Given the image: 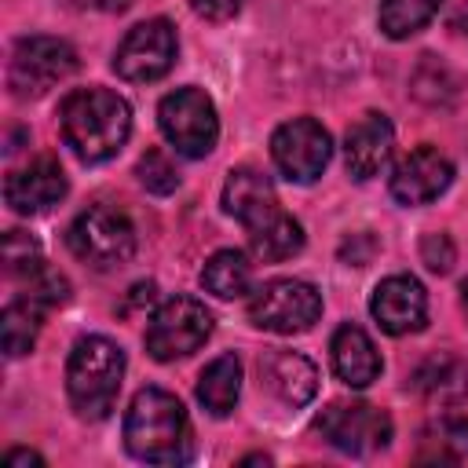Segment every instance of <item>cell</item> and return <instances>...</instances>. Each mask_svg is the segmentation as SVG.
Returning <instances> with one entry per match:
<instances>
[{"label":"cell","instance_id":"21","mask_svg":"<svg viewBox=\"0 0 468 468\" xmlns=\"http://www.w3.org/2000/svg\"><path fill=\"white\" fill-rule=\"evenodd\" d=\"M245 234H249L252 252H256L263 263H282V260H289V256H296V252L303 249V227H300L285 208L274 212L271 219L256 223V227L245 230Z\"/></svg>","mask_w":468,"mask_h":468},{"label":"cell","instance_id":"8","mask_svg":"<svg viewBox=\"0 0 468 468\" xmlns=\"http://www.w3.org/2000/svg\"><path fill=\"white\" fill-rule=\"evenodd\" d=\"M77 73V51L62 37H22L11 51V91L18 99H37Z\"/></svg>","mask_w":468,"mask_h":468},{"label":"cell","instance_id":"6","mask_svg":"<svg viewBox=\"0 0 468 468\" xmlns=\"http://www.w3.org/2000/svg\"><path fill=\"white\" fill-rule=\"evenodd\" d=\"M157 124H161V135L176 146V154L183 157H205L212 154L216 139H219V117H216V102L186 84V88H176L161 99L157 106Z\"/></svg>","mask_w":468,"mask_h":468},{"label":"cell","instance_id":"17","mask_svg":"<svg viewBox=\"0 0 468 468\" xmlns=\"http://www.w3.org/2000/svg\"><path fill=\"white\" fill-rule=\"evenodd\" d=\"M223 208L245 227L252 230L256 223L271 219L274 212H282V201L274 194V183L256 172V168H234L223 183Z\"/></svg>","mask_w":468,"mask_h":468},{"label":"cell","instance_id":"32","mask_svg":"<svg viewBox=\"0 0 468 468\" xmlns=\"http://www.w3.org/2000/svg\"><path fill=\"white\" fill-rule=\"evenodd\" d=\"M154 296H157L154 282H139V285H132V296H128L124 311H132V307H139V303H154Z\"/></svg>","mask_w":468,"mask_h":468},{"label":"cell","instance_id":"11","mask_svg":"<svg viewBox=\"0 0 468 468\" xmlns=\"http://www.w3.org/2000/svg\"><path fill=\"white\" fill-rule=\"evenodd\" d=\"M318 435L336 446L340 453H377L391 442V417L369 402H333L329 410H322V417L314 420Z\"/></svg>","mask_w":468,"mask_h":468},{"label":"cell","instance_id":"10","mask_svg":"<svg viewBox=\"0 0 468 468\" xmlns=\"http://www.w3.org/2000/svg\"><path fill=\"white\" fill-rule=\"evenodd\" d=\"M271 157L289 183H314L333 157V139L314 117H292L274 128Z\"/></svg>","mask_w":468,"mask_h":468},{"label":"cell","instance_id":"16","mask_svg":"<svg viewBox=\"0 0 468 468\" xmlns=\"http://www.w3.org/2000/svg\"><path fill=\"white\" fill-rule=\"evenodd\" d=\"M391 150H395V128L384 113L369 110L362 113L347 135H344V165L355 179H369L377 176L388 161H391Z\"/></svg>","mask_w":468,"mask_h":468},{"label":"cell","instance_id":"2","mask_svg":"<svg viewBox=\"0 0 468 468\" xmlns=\"http://www.w3.org/2000/svg\"><path fill=\"white\" fill-rule=\"evenodd\" d=\"M124 446L146 464H183L194 457V428L183 402L165 388L135 391L124 413Z\"/></svg>","mask_w":468,"mask_h":468},{"label":"cell","instance_id":"24","mask_svg":"<svg viewBox=\"0 0 468 468\" xmlns=\"http://www.w3.org/2000/svg\"><path fill=\"white\" fill-rule=\"evenodd\" d=\"M439 4H442V0H380L377 22H380L384 37L406 40V37H413L417 29H424V26L435 18Z\"/></svg>","mask_w":468,"mask_h":468},{"label":"cell","instance_id":"9","mask_svg":"<svg viewBox=\"0 0 468 468\" xmlns=\"http://www.w3.org/2000/svg\"><path fill=\"white\" fill-rule=\"evenodd\" d=\"M176 51H179L176 26L168 18H146V22L132 26L128 37L121 40L117 55H113V69H117V77H124L132 84H150L172 69Z\"/></svg>","mask_w":468,"mask_h":468},{"label":"cell","instance_id":"7","mask_svg":"<svg viewBox=\"0 0 468 468\" xmlns=\"http://www.w3.org/2000/svg\"><path fill=\"white\" fill-rule=\"evenodd\" d=\"M322 318V292L300 278H274L249 296V322L267 333H307Z\"/></svg>","mask_w":468,"mask_h":468},{"label":"cell","instance_id":"27","mask_svg":"<svg viewBox=\"0 0 468 468\" xmlns=\"http://www.w3.org/2000/svg\"><path fill=\"white\" fill-rule=\"evenodd\" d=\"M135 176L150 194H172L179 186V172H176V165L168 161L165 150H146L135 165Z\"/></svg>","mask_w":468,"mask_h":468},{"label":"cell","instance_id":"33","mask_svg":"<svg viewBox=\"0 0 468 468\" xmlns=\"http://www.w3.org/2000/svg\"><path fill=\"white\" fill-rule=\"evenodd\" d=\"M18 464H44V457L33 453V450H11V453H4V468H18Z\"/></svg>","mask_w":468,"mask_h":468},{"label":"cell","instance_id":"20","mask_svg":"<svg viewBox=\"0 0 468 468\" xmlns=\"http://www.w3.org/2000/svg\"><path fill=\"white\" fill-rule=\"evenodd\" d=\"M238 395H241V362H238V355L212 358L197 377V402L212 417H227L238 406Z\"/></svg>","mask_w":468,"mask_h":468},{"label":"cell","instance_id":"35","mask_svg":"<svg viewBox=\"0 0 468 468\" xmlns=\"http://www.w3.org/2000/svg\"><path fill=\"white\" fill-rule=\"evenodd\" d=\"M461 311H464V318H468V278L461 282Z\"/></svg>","mask_w":468,"mask_h":468},{"label":"cell","instance_id":"14","mask_svg":"<svg viewBox=\"0 0 468 468\" xmlns=\"http://www.w3.org/2000/svg\"><path fill=\"white\" fill-rule=\"evenodd\" d=\"M66 172L55 157H37L4 179V197L18 216H40L66 197Z\"/></svg>","mask_w":468,"mask_h":468},{"label":"cell","instance_id":"12","mask_svg":"<svg viewBox=\"0 0 468 468\" xmlns=\"http://www.w3.org/2000/svg\"><path fill=\"white\" fill-rule=\"evenodd\" d=\"M453 183V165L446 154H439L435 146H417L410 150L395 168H391V179H388V190L399 205H428L435 201L439 194H446V186Z\"/></svg>","mask_w":468,"mask_h":468},{"label":"cell","instance_id":"18","mask_svg":"<svg viewBox=\"0 0 468 468\" xmlns=\"http://www.w3.org/2000/svg\"><path fill=\"white\" fill-rule=\"evenodd\" d=\"M329 355H333V369L336 377L347 384V388H366L380 377V355L373 347V340L366 336V329L358 325H340L333 333V344H329Z\"/></svg>","mask_w":468,"mask_h":468},{"label":"cell","instance_id":"29","mask_svg":"<svg viewBox=\"0 0 468 468\" xmlns=\"http://www.w3.org/2000/svg\"><path fill=\"white\" fill-rule=\"evenodd\" d=\"M439 446H453V453H468V420L464 417H442L435 424Z\"/></svg>","mask_w":468,"mask_h":468},{"label":"cell","instance_id":"26","mask_svg":"<svg viewBox=\"0 0 468 468\" xmlns=\"http://www.w3.org/2000/svg\"><path fill=\"white\" fill-rule=\"evenodd\" d=\"M22 296L33 300L40 311H51V307H62V303L69 300V282H66L58 271H51V267L44 263L37 274L26 278V292H22Z\"/></svg>","mask_w":468,"mask_h":468},{"label":"cell","instance_id":"4","mask_svg":"<svg viewBox=\"0 0 468 468\" xmlns=\"http://www.w3.org/2000/svg\"><path fill=\"white\" fill-rule=\"evenodd\" d=\"M66 245L80 263L95 271H113L135 256V227L128 212L113 205H91L69 223Z\"/></svg>","mask_w":468,"mask_h":468},{"label":"cell","instance_id":"28","mask_svg":"<svg viewBox=\"0 0 468 468\" xmlns=\"http://www.w3.org/2000/svg\"><path fill=\"white\" fill-rule=\"evenodd\" d=\"M420 260H424V267L431 271V274H446L450 267H453V260H457V249H453V241H450V234H424L420 238Z\"/></svg>","mask_w":468,"mask_h":468},{"label":"cell","instance_id":"22","mask_svg":"<svg viewBox=\"0 0 468 468\" xmlns=\"http://www.w3.org/2000/svg\"><path fill=\"white\" fill-rule=\"evenodd\" d=\"M201 285H205V292H212L219 300H238L252 289V263L238 249H219L205 260Z\"/></svg>","mask_w":468,"mask_h":468},{"label":"cell","instance_id":"1","mask_svg":"<svg viewBox=\"0 0 468 468\" xmlns=\"http://www.w3.org/2000/svg\"><path fill=\"white\" fill-rule=\"evenodd\" d=\"M66 146L84 161H110L132 135V106L110 88H77L58 106Z\"/></svg>","mask_w":468,"mask_h":468},{"label":"cell","instance_id":"30","mask_svg":"<svg viewBox=\"0 0 468 468\" xmlns=\"http://www.w3.org/2000/svg\"><path fill=\"white\" fill-rule=\"evenodd\" d=\"M190 7L205 22H227V18H234L245 7V0H190Z\"/></svg>","mask_w":468,"mask_h":468},{"label":"cell","instance_id":"3","mask_svg":"<svg viewBox=\"0 0 468 468\" xmlns=\"http://www.w3.org/2000/svg\"><path fill=\"white\" fill-rule=\"evenodd\" d=\"M124 380V351L110 336H80L66 362V395L80 420L110 417Z\"/></svg>","mask_w":468,"mask_h":468},{"label":"cell","instance_id":"31","mask_svg":"<svg viewBox=\"0 0 468 468\" xmlns=\"http://www.w3.org/2000/svg\"><path fill=\"white\" fill-rule=\"evenodd\" d=\"M373 252H377V241H373L369 234H351V238L340 245V256H344L347 263H355V267H366Z\"/></svg>","mask_w":468,"mask_h":468},{"label":"cell","instance_id":"5","mask_svg":"<svg viewBox=\"0 0 468 468\" xmlns=\"http://www.w3.org/2000/svg\"><path fill=\"white\" fill-rule=\"evenodd\" d=\"M208 336H212V311L194 296H168L154 307L143 344L150 358L176 362V358L194 355Z\"/></svg>","mask_w":468,"mask_h":468},{"label":"cell","instance_id":"34","mask_svg":"<svg viewBox=\"0 0 468 468\" xmlns=\"http://www.w3.org/2000/svg\"><path fill=\"white\" fill-rule=\"evenodd\" d=\"M453 26H457V29H461V33L468 37V4H464V7L457 11V18H453Z\"/></svg>","mask_w":468,"mask_h":468},{"label":"cell","instance_id":"23","mask_svg":"<svg viewBox=\"0 0 468 468\" xmlns=\"http://www.w3.org/2000/svg\"><path fill=\"white\" fill-rule=\"evenodd\" d=\"M40 318H44V311L26 296H18V300H11L4 307V314H0V344H4L7 358H18V355L33 351L37 333H40Z\"/></svg>","mask_w":468,"mask_h":468},{"label":"cell","instance_id":"19","mask_svg":"<svg viewBox=\"0 0 468 468\" xmlns=\"http://www.w3.org/2000/svg\"><path fill=\"white\" fill-rule=\"evenodd\" d=\"M410 384H413L428 402H435V406H457V402L468 399V362H461V358L450 355V351L428 355V358L413 369Z\"/></svg>","mask_w":468,"mask_h":468},{"label":"cell","instance_id":"25","mask_svg":"<svg viewBox=\"0 0 468 468\" xmlns=\"http://www.w3.org/2000/svg\"><path fill=\"white\" fill-rule=\"evenodd\" d=\"M4 267L11 278L26 282L29 274H37L44 267V256H40V245L37 238L22 234V230H7L4 234Z\"/></svg>","mask_w":468,"mask_h":468},{"label":"cell","instance_id":"15","mask_svg":"<svg viewBox=\"0 0 468 468\" xmlns=\"http://www.w3.org/2000/svg\"><path fill=\"white\" fill-rule=\"evenodd\" d=\"M260 384L285 406H307L318 391V369L300 351L271 347L260 355Z\"/></svg>","mask_w":468,"mask_h":468},{"label":"cell","instance_id":"13","mask_svg":"<svg viewBox=\"0 0 468 468\" xmlns=\"http://www.w3.org/2000/svg\"><path fill=\"white\" fill-rule=\"evenodd\" d=\"M369 311H373V318H377V325L384 333L406 336V333L424 329V322H428V292H424V285L417 278L391 274L373 289Z\"/></svg>","mask_w":468,"mask_h":468}]
</instances>
